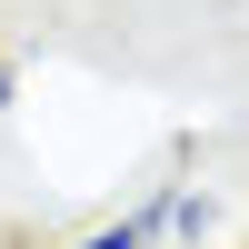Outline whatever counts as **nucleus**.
<instances>
[{
    "label": "nucleus",
    "mask_w": 249,
    "mask_h": 249,
    "mask_svg": "<svg viewBox=\"0 0 249 249\" xmlns=\"http://www.w3.org/2000/svg\"><path fill=\"white\" fill-rule=\"evenodd\" d=\"M80 249H140V230L120 219V230H100V239H80Z\"/></svg>",
    "instance_id": "f257e3e1"
}]
</instances>
